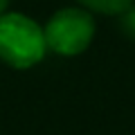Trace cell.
Here are the masks:
<instances>
[{
    "label": "cell",
    "instance_id": "1",
    "mask_svg": "<svg viewBox=\"0 0 135 135\" xmlns=\"http://www.w3.org/2000/svg\"><path fill=\"white\" fill-rule=\"evenodd\" d=\"M47 52L45 32L23 14L0 16V59L11 68H32Z\"/></svg>",
    "mask_w": 135,
    "mask_h": 135
},
{
    "label": "cell",
    "instance_id": "2",
    "mask_svg": "<svg viewBox=\"0 0 135 135\" xmlns=\"http://www.w3.org/2000/svg\"><path fill=\"white\" fill-rule=\"evenodd\" d=\"M45 41L47 50L63 56L81 54L95 36V20L83 9H61L47 23Z\"/></svg>",
    "mask_w": 135,
    "mask_h": 135
},
{
    "label": "cell",
    "instance_id": "3",
    "mask_svg": "<svg viewBox=\"0 0 135 135\" xmlns=\"http://www.w3.org/2000/svg\"><path fill=\"white\" fill-rule=\"evenodd\" d=\"M86 9H92V11H99V14H122L126 11L131 5H133V0H79Z\"/></svg>",
    "mask_w": 135,
    "mask_h": 135
},
{
    "label": "cell",
    "instance_id": "4",
    "mask_svg": "<svg viewBox=\"0 0 135 135\" xmlns=\"http://www.w3.org/2000/svg\"><path fill=\"white\" fill-rule=\"evenodd\" d=\"M119 16H122V29H124V34L131 36V38H135V5H131Z\"/></svg>",
    "mask_w": 135,
    "mask_h": 135
},
{
    "label": "cell",
    "instance_id": "5",
    "mask_svg": "<svg viewBox=\"0 0 135 135\" xmlns=\"http://www.w3.org/2000/svg\"><path fill=\"white\" fill-rule=\"evenodd\" d=\"M7 5H9V0H0V16L7 14Z\"/></svg>",
    "mask_w": 135,
    "mask_h": 135
}]
</instances>
